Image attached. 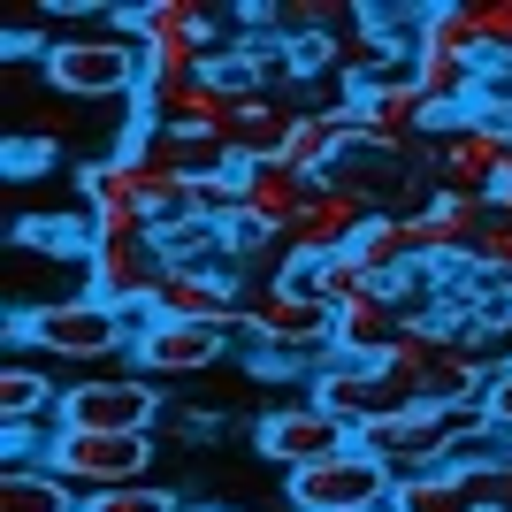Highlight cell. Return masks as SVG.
I'll list each match as a JSON object with an SVG mask.
<instances>
[{
  "label": "cell",
  "instance_id": "obj_8",
  "mask_svg": "<svg viewBox=\"0 0 512 512\" xmlns=\"http://www.w3.org/2000/svg\"><path fill=\"white\" fill-rule=\"evenodd\" d=\"M291 512H383L390 497H398V467H390L383 451L352 444L344 459H329V467H306L291 474Z\"/></svg>",
  "mask_w": 512,
  "mask_h": 512
},
{
  "label": "cell",
  "instance_id": "obj_14",
  "mask_svg": "<svg viewBox=\"0 0 512 512\" xmlns=\"http://www.w3.org/2000/svg\"><path fill=\"white\" fill-rule=\"evenodd\" d=\"M237 184H245V214H253L260 230H276V237L291 230V222L314 207V192H321V176H299L283 153H276V161H245Z\"/></svg>",
  "mask_w": 512,
  "mask_h": 512
},
{
  "label": "cell",
  "instance_id": "obj_2",
  "mask_svg": "<svg viewBox=\"0 0 512 512\" xmlns=\"http://www.w3.org/2000/svg\"><path fill=\"white\" fill-rule=\"evenodd\" d=\"M46 85L69 92V100H123V92H146V46L123 39L115 23L107 31H69L39 54Z\"/></svg>",
  "mask_w": 512,
  "mask_h": 512
},
{
  "label": "cell",
  "instance_id": "obj_1",
  "mask_svg": "<svg viewBox=\"0 0 512 512\" xmlns=\"http://www.w3.org/2000/svg\"><path fill=\"white\" fill-rule=\"evenodd\" d=\"M138 329L146 321L100 306L92 291H69V299H39L31 314H8V337H23L46 360H115V352H138Z\"/></svg>",
  "mask_w": 512,
  "mask_h": 512
},
{
  "label": "cell",
  "instance_id": "obj_12",
  "mask_svg": "<svg viewBox=\"0 0 512 512\" xmlns=\"http://www.w3.org/2000/svg\"><path fill=\"white\" fill-rule=\"evenodd\" d=\"M130 360L153 367V375H214V367H230V329H199V321H146Z\"/></svg>",
  "mask_w": 512,
  "mask_h": 512
},
{
  "label": "cell",
  "instance_id": "obj_20",
  "mask_svg": "<svg viewBox=\"0 0 512 512\" xmlns=\"http://www.w3.org/2000/svg\"><path fill=\"white\" fill-rule=\"evenodd\" d=\"M153 436H161V444H207V436H222V421H214V413H199V406H169Z\"/></svg>",
  "mask_w": 512,
  "mask_h": 512
},
{
  "label": "cell",
  "instance_id": "obj_3",
  "mask_svg": "<svg viewBox=\"0 0 512 512\" xmlns=\"http://www.w3.org/2000/svg\"><path fill=\"white\" fill-rule=\"evenodd\" d=\"M482 428H490V421H482V406H436V398H413V406L383 413L360 444L383 451L390 467H398V482H406V474L451 467V451L467 444V436H482Z\"/></svg>",
  "mask_w": 512,
  "mask_h": 512
},
{
  "label": "cell",
  "instance_id": "obj_16",
  "mask_svg": "<svg viewBox=\"0 0 512 512\" xmlns=\"http://www.w3.org/2000/svg\"><path fill=\"white\" fill-rule=\"evenodd\" d=\"M390 505L398 512H482V490H474L467 467H428V474H406Z\"/></svg>",
  "mask_w": 512,
  "mask_h": 512
},
{
  "label": "cell",
  "instance_id": "obj_25",
  "mask_svg": "<svg viewBox=\"0 0 512 512\" xmlns=\"http://www.w3.org/2000/svg\"><path fill=\"white\" fill-rule=\"evenodd\" d=\"M383 512H398V505H383Z\"/></svg>",
  "mask_w": 512,
  "mask_h": 512
},
{
  "label": "cell",
  "instance_id": "obj_17",
  "mask_svg": "<svg viewBox=\"0 0 512 512\" xmlns=\"http://www.w3.org/2000/svg\"><path fill=\"white\" fill-rule=\"evenodd\" d=\"M8 245L16 253H46V260H92V222H77V214H23L16 230H8Z\"/></svg>",
  "mask_w": 512,
  "mask_h": 512
},
{
  "label": "cell",
  "instance_id": "obj_4",
  "mask_svg": "<svg viewBox=\"0 0 512 512\" xmlns=\"http://www.w3.org/2000/svg\"><path fill=\"white\" fill-rule=\"evenodd\" d=\"M77 497H107L130 482H153V436H85V428H54L39 451Z\"/></svg>",
  "mask_w": 512,
  "mask_h": 512
},
{
  "label": "cell",
  "instance_id": "obj_19",
  "mask_svg": "<svg viewBox=\"0 0 512 512\" xmlns=\"http://www.w3.org/2000/svg\"><path fill=\"white\" fill-rule=\"evenodd\" d=\"M85 512H184V497H176V490H161V482H130V490L85 497Z\"/></svg>",
  "mask_w": 512,
  "mask_h": 512
},
{
  "label": "cell",
  "instance_id": "obj_22",
  "mask_svg": "<svg viewBox=\"0 0 512 512\" xmlns=\"http://www.w3.org/2000/svg\"><path fill=\"white\" fill-rule=\"evenodd\" d=\"M482 421H490L497 436H505V444H512V352H505V360H497L490 390H482Z\"/></svg>",
  "mask_w": 512,
  "mask_h": 512
},
{
  "label": "cell",
  "instance_id": "obj_23",
  "mask_svg": "<svg viewBox=\"0 0 512 512\" xmlns=\"http://www.w3.org/2000/svg\"><path fill=\"white\" fill-rule=\"evenodd\" d=\"M474 490H482V512H512V451L490 459V467H474Z\"/></svg>",
  "mask_w": 512,
  "mask_h": 512
},
{
  "label": "cell",
  "instance_id": "obj_15",
  "mask_svg": "<svg viewBox=\"0 0 512 512\" xmlns=\"http://www.w3.org/2000/svg\"><path fill=\"white\" fill-rule=\"evenodd\" d=\"M0 512H85V497L69 490L46 459H8L0 467Z\"/></svg>",
  "mask_w": 512,
  "mask_h": 512
},
{
  "label": "cell",
  "instance_id": "obj_10",
  "mask_svg": "<svg viewBox=\"0 0 512 512\" xmlns=\"http://www.w3.org/2000/svg\"><path fill=\"white\" fill-rule=\"evenodd\" d=\"M505 161H512V123H497V115H482V107H474L467 123L444 138V192H459V199H497Z\"/></svg>",
  "mask_w": 512,
  "mask_h": 512
},
{
  "label": "cell",
  "instance_id": "obj_24",
  "mask_svg": "<svg viewBox=\"0 0 512 512\" xmlns=\"http://www.w3.org/2000/svg\"><path fill=\"white\" fill-rule=\"evenodd\" d=\"M8 169H46V146H39V138H31V146L16 138V146H8Z\"/></svg>",
  "mask_w": 512,
  "mask_h": 512
},
{
  "label": "cell",
  "instance_id": "obj_21",
  "mask_svg": "<svg viewBox=\"0 0 512 512\" xmlns=\"http://www.w3.org/2000/svg\"><path fill=\"white\" fill-rule=\"evenodd\" d=\"M467 268L474 276H512V222L505 214H490V230H482V245H474Z\"/></svg>",
  "mask_w": 512,
  "mask_h": 512
},
{
  "label": "cell",
  "instance_id": "obj_11",
  "mask_svg": "<svg viewBox=\"0 0 512 512\" xmlns=\"http://www.w3.org/2000/svg\"><path fill=\"white\" fill-rule=\"evenodd\" d=\"M161 253L153 245H92V260H85V291L100 306H115V314H130V321H153V299H161Z\"/></svg>",
  "mask_w": 512,
  "mask_h": 512
},
{
  "label": "cell",
  "instance_id": "obj_13",
  "mask_svg": "<svg viewBox=\"0 0 512 512\" xmlns=\"http://www.w3.org/2000/svg\"><path fill=\"white\" fill-rule=\"evenodd\" d=\"M406 306H398V291L390 283H375L367 299L337 306V360H360V367H383L390 352H398V337H406Z\"/></svg>",
  "mask_w": 512,
  "mask_h": 512
},
{
  "label": "cell",
  "instance_id": "obj_18",
  "mask_svg": "<svg viewBox=\"0 0 512 512\" xmlns=\"http://www.w3.org/2000/svg\"><path fill=\"white\" fill-rule=\"evenodd\" d=\"M413 54H459V62H482V39H474V16L459 0H436L421 8V31H413Z\"/></svg>",
  "mask_w": 512,
  "mask_h": 512
},
{
  "label": "cell",
  "instance_id": "obj_9",
  "mask_svg": "<svg viewBox=\"0 0 512 512\" xmlns=\"http://www.w3.org/2000/svg\"><path fill=\"white\" fill-rule=\"evenodd\" d=\"M375 214H383V207H375V199H367L360 184H344V176H321L314 207H306L299 222L283 230V245H291L299 260H321V253H352V245H360V230L375 222Z\"/></svg>",
  "mask_w": 512,
  "mask_h": 512
},
{
  "label": "cell",
  "instance_id": "obj_7",
  "mask_svg": "<svg viewBox=\"0 0 512 512\" xmlns=\"http://www.w3.org/2000/svg\"><path fill=\"white\" fill-rule=\"evenodd\" d=\"M161 413H169V406H161L153 375H92V383L62 390L54 428H85V436H153Z\"/></svg>",
  "mask_w": 512,
  "mask_h": 512
},
{
  "label": "cell",
  "instance_id": "obj_5",
  "mask_svg": "<svg viewBox=\"0 0 512 512\" xmlns=\"http://www.w3.org/2000/svg\"><path fill=\"white\" fill-rule=\"evenodd\" d=\"M245 344L268 352V360H329L337 352V314L299 291H283V283H260L253 299H245Z\"/></svg>",
  "mask_w": 512,
  "mask_h": 512
},
{
  "label": "cell",
  "instance_id": "obj_6",
  "mask_svg": "<svg viewBox=\"0 0 512 512\" xmlns=\"http://www.w3.org/2000/svg\"><path fill=\"white\" fill-rule=\"evenodd\" d=\"M253 444L268 467L283 474H306V467H329V459H344V451L360 444V428L337 421L329 406H314V398H291V406H268L253 421Z\"/></svg>",
  "mask_w": 512,
  "mask_h": 512
}]
</instances>
